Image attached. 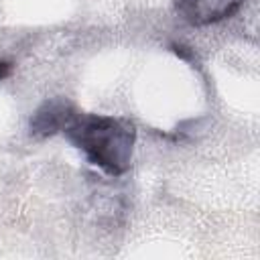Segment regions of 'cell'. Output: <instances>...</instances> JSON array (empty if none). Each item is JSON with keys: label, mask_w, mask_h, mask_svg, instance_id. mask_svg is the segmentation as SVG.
Masks as SVG:
<instances>
[{"label": "cell", "mask_w": 260, "mask_h": 260, "mask_svg": "<svg viewBox=\"0 0 260 260\" xmlns=\"http://www.w3.org/2000/svg\"><path fill=\"white\" fill-rule=\"evenodd\" d=\"M65 136L104 173L120 177L130 169L136 140V130L130 122L112 116L79 114L65 130Z\"/></svg>", "instance_id": "1"}, {"label": "cell", "mask_w": 260, "mask_h": 260, "mask_svg": "<svg viewBox=\"0 0 260 260\" xmlns=\"http://www.w3.org/2000/svg\"><path fill=\"white\" fill-rule=\"evenodd\" d=\"M77 116H79V112L67 100H59V98L47 100L30 116V122H28L30 136L49 138L59 132H65L77 120Z\"/></svg>", "instance_id": "2"}, {"label": "cell", "mask_w": 260, "mask_h": 260, "mask_svg": "<svg viewBox=\"0 0 260 260\" xmlns=\"http://www.w3.org/2000/svg\"><path fill=\"white\" fill-rule=\"evenodd\" d=\"M242 0H175L177 14L195 26H205L230 18Z\"/></svg>", "instance_id": "3"}, {"label": "cell", "mask_w": 260, "mask_h": 260, "mask_svg": "<svg viewBox=\"0 0 260 260\" xmlns=\"http://www.w3.org/2000/svg\"><path fill=\"white\" fill-rule=\"evenodd\" d=\"M171 49H173V53H177L183 59H193V51L189 47H185V45H171Z\"/></svg>", "instance_id": "4"}, {"label": "cell", "mask_w": 260, "mask_h": 260, "mask_svg": "<svg viewBox=\"0 0 260 260\" xmlns=\"http://www.w3.org/2000/svg\"><path fill=\"white\" fill-rule=\"evenodd\" d=\"M10 71H12V65H10V63H6V61H0V79L8 77V75H10Z\"/></svg>", "instance_id": "5"}]
</instances>
